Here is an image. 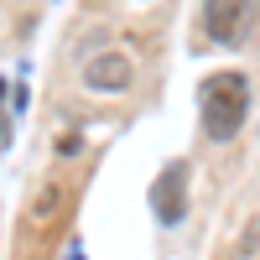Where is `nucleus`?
Returning a JSON list of instances; mask_svg holds the SVG:
<instances>
[{"instance_id":"1","label":"nucleus","mask_w":260,"mask_h":260,"mask_svg":"<svg viewBox=\"0 0 260 260\" xmlns=\"http://www.w3.org/2000/svg\"><path fill=\"white\" fill-rule=\"evenodd\" d=\"M198 94H203V130H208V141H234L245 115H250V78L240 68H224V73H208Z\"/></svg>"},{"instance_id":"2","label":"nucleus","mask_w":260,"mask_h":260,"mask_svg":"<svg viewBox=\"0 0 260 260\" xmlns=\"http://www.w3.org/2000/svg\"><path fill=\"white\" fill-rule=\"evenodd\" d=\"M151 208H156L161 224H177L187 213V161H172L156 177V187H151Z\"/></svg>"},{"instance_id":"3","label":"nucleus","mask_w":260,"mask_h":260,"mask_svg":"<svg viewBox=\"0 0 260 260\" xmlns=\"http://www.w3.org/2000/svg\"><path fill=\"white\" fill-rule=\"evenodd\" d=\"M83 83H89V89H99V94L125 89V83H130V57H125V52H99V57H89Z\"/></svg>"},{"instance_id":"4","label":"nucleus","mask_w":260,"mask_h":260,"mask_svg":"<svg viewBox=\"0 0 260 260\" xmlns=\"http://www.w3.org/2000/svg\"><path fill=\"white\" fill-rule=\"evenodd\" d=\"M245 11H250V0H203V31L213 42H229L234 31H240Z\"/></svg>"},{"instance_id":"5","label":"nucleus","mask_w":260,"mask_h":260,"mask_svg":"<svg viewBox=\"0 0 260 260\" xmlns=\"http://www.w3.org/2000/svg\"><path fill=\"white\" fill-rule=\"evenodd\" d=\"M78 146H83V136H62V141H57V151H62V156H73Z\"/></svg>"},{"instance_id":"6","label":"nucleus","mask_w":260,"mask_h":260,"mask_svg":"<svg viewBox=\"0 0 260 260\" xmlns=\"http://www.w3.org/2000/svg\"><path fill=\"white\" fill-rule=\"evenodd\" d=\"M0 99H6V83H0ZM0 146H11V120L0 115Z\"/></svg>"},{"instance_id":"7","label":"nucleus","mask_w":260,"mask_h":260,"mask_svg":"<svg viewBox=\"0 0 260 260\" xmlns=\"http://www.w3.org/2000/svg\"><path fill=\"white\" fill-rule=\"evenodd\" d=\"M255 21H260V16H255Z\"/></svg>"}]
</instances>
